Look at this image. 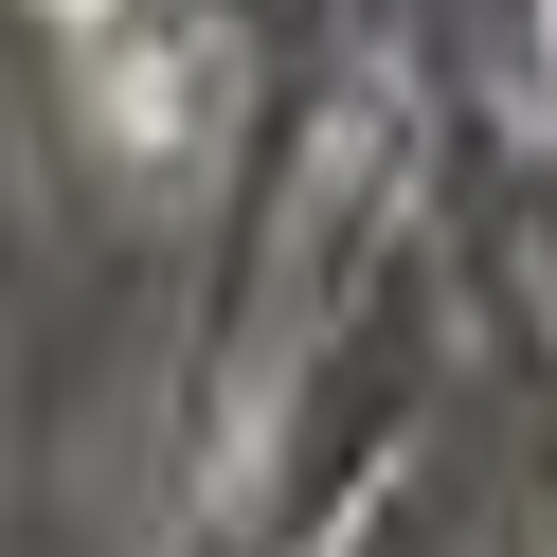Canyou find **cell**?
Returning <instances> with one entry per match:
<instances>
[{
	"label": "cell",
	"mask_w": 557,
	"mask_h": 557,
	"mask_svg": "<svg viewBox=\"0 0 557 557\" xmlns=\"http://www.w3.org/2000/svg\"><path fill=\"white\" fill-rule=\"evenodd\" d=\"M73 18H90V0H73Z\"/></svg>",
	"instance_id": "obj_1"
}]
</instances>
